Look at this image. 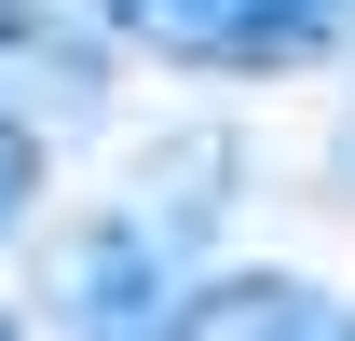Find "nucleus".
Wrapping results in <instances>:
<instances>
[{
	"mask_svg": "<svg viewBox=\"0 0 355 341\" xmlns=\"http://www.w3.org/2000/svg\"><path fill=\"white\" fill-rule=\"evenodd\" d=\"M96 14L178 69H301L342 42V0H96Z\"/></svg>",
	"mask_w": 355,
	"mask_h": 341,
	"instance_id": "f257e3e1",
	"label": "nucleus"
},
{
	"mask_svg": "<svg viewBox=\"0 0 355 341\" xmlns=\"http://www.w3.org/2000/svg\"><path fill=\"white\" fill-rule=\"evenodd\" d=\"M55 300H69V341H164V246L137 232V218H96L83 246H69V273H55Z\"/></svg>",
	"mask_w": 355,
	"mask_h": 341,
	"instance_id": "f03ea898",
	"label": "nucleus"
},
{
	"mask_svg": "<svg viewBox=\"0 0 355 341\" xmlns=\"http://www.w3.org/2000/svg\"><path fill=\"white\" fill-rule=\"evenodd\" d=\"M164 341H355V314L314 273H205L164 314Z\"/></svg>",
	"mask_w": 355,
	"mask_h": 341,
	"instance_id": "7ed1b4c3",
	"label": "nucleus"
},
{
	"mask_svg": "<svg viewBox=\"0 0 355 341\" xmlns=\"http://www.w3.org/2000/svg\"><path fill=\"white\" fill-rule=\"evenodd\" d=\"M28 205H42V137H28L14 110H0V232H14Z\"/></svg>",
	"mask_w": 355,
	"mask_h": 341,
	"instance_id": "20e7f679",
	"label": "nucleus"
},
{
	"mask_svg": "<svg viewBox=\"0 0 355 341\" xmlns=\"http://www.w3.org/2000/svg\"><path fill=\"white\" fill-rule=\"evenodd\" d=\"M0 42H14V55H55V14H42V0H0Z\"/></svg>",
	"mask_w": 355,
	"mask_h": 341,
	"instance_id": "39448f33",
	"label": "nucleus"
},
{
	"mask_svg": "<svg viewBox=\"0 0 355 341\" xmlns=\"http://www.w3.org/2000/svg\"><path fill=\"white\" fill-rule=\"evenodd\" d=\"M0 341H14V314H0Z\"/></svg>",
	"mask_w": 355,
	"mask_h": 341,
	"instance_id": "423d86ee",
	"label": "nucleus"
}]
</instances>
